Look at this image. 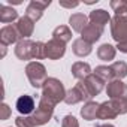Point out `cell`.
<instances>
[{"label": "cell", "mask_w": 127, "mask_h": 127, "mask_svg": "<svg viewBox=\"0 0 127 127\" xmlns=\"http://www.w3.org/2000/svg\"><path fill=\"white\" fill-rule=\"evenodd\" d=\"M72 75L78 79V81H84L87 76H90L93 72H91V66L85 61H76L72 64V69H70Z\"/></svg>", "instance_id": "obj_16"}, {"label": "cell", "mask_w": 127, "mask_h": 127, "mask_svg": "<svg viewBox=\"0 0 127 127\" xmlns=\"http://www.w3.org/2000/svg\"><path fill=\"white\" fill-rule=\"evenodd\" d=\"M52 39H57L63 43H67L72 40V30L67 26H58L52 32Z\"/></svg>", "instance_id": "obj_22"}, {"label": "cell", "mask_w": 127, "mask_h": 127, "mask_svg": "<svg viewBox=\"0 0 127 127\" xmlns=\"http://www.w3.org/2000/svg\"><path fill=\"white\" fill-rule=\"evenodd\" d=\"M66 93L67 91L64 90V85H63V82L60 79H57V78H48L45 81V84L42 85L40 99L55 106L60 102H64Z\"/></svg>", "instance_id": "obj_1"}, {"label": "cell", "mask_w": 127, "mask_h": 127, "mask_svg": "<svg viewBox=\"0 0 127 127\" xmlns=\"http://www.w3.org/2000/svg\"><path fill=\"white\" fill-rule=\"evenodd\" d=\"M15 106H17V111L21 115H24V117L32 115L34 112V99L32 96H29V94H23V96H20L17 99Z\"/></svg>", "instance_id": "obj_12"}, {"label": "cell", "mask_w": 127, "mask_h": 127, "mask_svg": "<svg viewBox=\"0 0 127 127\" xmlns=\"http://www.w3.org/2000/svg\"><path fill=\"white\" fill-rule=\"evenodd\" d=\"M11 117V108L6 103H2V108H0V120L5 121Z\"/></svg>", "instance_id": "obj_31"}, {"label": "cell", "mask_w": 127, "mask_h": 127, "mask_svg": "<svg viewBox=\"0 0 127 127\" xmlns=\"http://www.w3.org/2000/svg\"><path fill=\"white\" fill-rule=\"evenodd\" d=\"M33 49H34V42L30 40V39H21L17 46H15V55L23 60V61H27V60H32L33 58Z\"/></svg>", "instance_id": "obj_8"}, {"label": "cell", "mask_w": 127, "mask_h": 127, "mask_svg": "<svg viewBox=\"0 0 127 127\" xmlns=\"http://www.w3.org/2000/svg\"><path fill=\"white\" fill-rule=\"evenodd\" d=\"M111 34H112V39L117 42V45L127 42V18L126 17L115 15L111 20Z\"/></svg>", "instance_id": "obj_4"}, {"label": "cell", "mask_w": 127, "mask_h": 127, "mask_svg": "<svg viewBox=\"0 0 127 127\" xmlns=\"http://www.w3.org/2000/svg\"><path fill=\"white\" fill-rule=\"evenodd\" d=\"M88 18H90V21L93 23V24H97V26H100V27H105L108 23H111V15H109V12H106L105 9H96V11H91L90 12V15H88Z\"/></svg>", "instance_id": "obj_17"}, {"label": "cell", "mask_w": 127, "mask_h": 127, "mask_svg": "<svg viewBox=\"0 0 127 127\" xmlns=\"http://www.w3.org/2000/svg\"><path fill=\"white\" fill-rule=\"evenodd\" d=\"M54 115V105L45 102V100H39V106L36 108V111L30 115V121L33 123L34 127H39V126H43L46 124Z\"/></svg>", "instance_id": "obj_3"}, {"label": "cell", "mask_w": 127, "mask_h": 127, "mask_svg": "<svg viewBox=\"0 0 127 127\" xmlns=\"http://www.w3.org/2000/svg\"><path fill=\"white\" fill-rule=\"evenodd\" d=\"M106 94L109 99H118V97H127V85L121 79H114L108 82L106 85Z\"/></svg>", "instance_id": "obj_10"}, {"label": "cell", "mask_w": 127, "mask_h": 127, "mask_svg": "<svg viewBox=\"0 0 127 127\" xmlns=\"http://www.w3.org/2000/svg\"><path fill=\"white\" fill-rule=\"evenodd\" d=\"M93 97L90 96L88 90L85 88L84 82L79 81L75 87H72L67 93H66V97H64V102L67 105H76L79 102H90Z\"/></svg>", "instance_id": "obj_5"}, {"label": "cell", "mask_w": 127, "mask_h": 127, "mask_svg": "<svg viewBox=\"0 0 127 127\" xmlns=\"http://www.w3.org/2000/svg\"><path fill=\"white\" fill-rule=\"evenodd\" d=\"M115 79H123L127 76V63L126 61H115L114 64L111 66Z\"/></svg>", "instance_id": "obj_25"}, {"label": "cell", "mask_w": 127, "mask_h": 127, "mask_svg": "<svg viewBox=\"0 0 127 127\" xmlns=\"http://www.w3.org/2000/svg\"><path fill=\"white\" fill-rule=\"evenodd\" d=\"M111 8L115 12V15L127 18V0H112Z\"/></svg>", "instance_id": "obj_26"}, {"label": "cell", "mask_w": 127, "mask_h": 127, "mask_svg": "<svg viewBox=\"0 0 127 127\" xmlns=\"http://www.w3.org/2000/svg\"><path fill=\"white\" fill-rule=\"evenodd\" d=\"M21 40V36L17 30L15 26L9 24V26H5L0 30V43L2 45H12V43H18Z\"/></svg>", "instance_id": "obj_9"}, {"label": "cell", "mask_w": 127, "mask_h": 127, "mask_svg": "<svg viewBox=\"0 0 127 127\" xmlns=\"http://www.w3.org/2000/svg\"><path fill=\"white\" fill-rule=\"evenodd\" d=\"M18 20H20L18 12H17L14 8L6 6V5L0 6V21H2L3 24H8V26H9V23L18 21Z\"/></svg>", "instance_id": "obj_21"}, {"label": "cell", "mask_w": 127, "mask_h": 127, "mask_svg": "<svg viewBox=\"0 0 127 127\" xmlns=\"http://www.w3.org/2000/svg\"><path fill=\"white\" fill-rule=\"evenodd\" d=\"M78 5H79V2H60V6L61 8H69V9L76 8Z\"/></svg>", "instance_id": "obj_32"}, {"label": "cell", "mask_w": 127, "mask_h": 127, "mask_svg": "<svg viewBox=\"0 0 127 127\" xmlns=\"http://www.w3.org/2000/svg\"><path fill=\"white\" fill-rule=\"evenodd\" d=\"M115 54H117V49L111 43H103L97 48V57L102 61H112L115 58Z\"/></svg>", "instance_id": "obj_23"}, {"label": "cell", "mask_w": 127, "mask_h": 127, "mask_svg": "<svg viewBox=\"0 0 127 127\" xmlns=\"http://www.w3.org/2000/svg\"><path fill=\"white\" fill-rule=\"evenodd\" d=\"M26 75H27L32 87H34V88H42V85L48 79L46 69L39 61H30L29 63L26 66Z\"/></svg>", "instance_id": "obj_2"}, {"label": "cell", "mask_w": 127, "mask_h": 127, "mask_svg": "<svg viewBox=\"0 0 127 127\" xmlns=\"http://www.w3.org/2000/svg\"><path fill=\"white\" fill-rule=\"evenodd\" d=\"M84 3H87V5H94V3H97V0H85Z\"/></svg>", "instance_id": "obj_35"}, {"label": "cell", "mask_w": 127, "mask_h": 127, "mask_svg": "<svg viewBox=\"0 0 127 127\" xmlns=\"http://www.w3.org/2000/svg\"><path fill=\"white\" fill-rule=\"evenodd\" d=\"M93 73H96V75H97L100 79H103L106 84L115 79V76H114V72H112L111 66H97V67L94 69V72H93Z\"/></svg>", "instance_id": "obj_24"}, {"label": "cell", "mask_w": 127, "mask_h": 127, "mask_svg": "<svg viewBox=\"0 0 127 127\" xmlns=\"http://www.w3.org/2000/svg\"><path fill=\"white\" fill-rule=\"evenodd\" d=\"M99 105H100V103H97V102H93V100H90V102H85L84 108L81 109V117H82L84 120H87V121H93V120H96V118H97Z\"/></svg>", "instance_id": "obj_20"}, {"label": "cell", "mask_w": 127, "mask_h": 127, "mask_svg": "<svg viewBox=\"0 0 127 127\" xmlns=\"http://www.w3.org/2000/svg\"><path fill=\"white\" fill-rule=\"evenodd\" d=\"M97 127H115L114 124H109V123H105V124H99Z\"/></svg>", "instance_id": "obj_33"}, {"label": "cell", "mask_w": 127, "mask_h": 127, "mask_svg": "<svg viewBox=\"0 0 127 127\" xmlns=\"http://www.w3.org/2000/svg\"><path fill=\"white\" fill-rule=\"evenodd\" d=\"M5 55H6V45H2V57H5Z\"/></svg>", "instance_id": "obj_34"}, {"label": "cell", "mask_w": 127, "mask_h": 127, "mask_svg": "<svg viewBox=\"0 0 127 127\" xmlns=\"http://www.w3.org/2000/svg\"><path fill=\"white\" fill-rule=\"evenodd\" d=\"M51 5L49 0H46V2H39V0H32V2L29 3L27 9H26V17H29L33 23L39 21L45 12V9Z\"/></svg>", "instance_id": "obj_7"}, {"label": "cell", "mask_w": 127, "mask_h": 127, "mask_svg": "<svg viewBox=\"0 0 127 127\" xmlns=\"http://www.w3.org/2000/svg\"><path fill=\"white\" fill-rule=\"evenodd\" d=\"M15 27H17V30H18V33H20V36H21V39H29L32 34H33V32H34V23L29 18V17H21L18 21H17V24H15Z\"/></svg>", "instance_id": "obj_14"}, {"label": "cell", "mask_w": 127, "mask_h": 127, "mask_svg": "<svg viewBox=\"0 0 127 127\" xmlns=\"http://www.w3.org/2000/svg\"><path fill=\"white\" fill-rule=\"evenodd\" d=\"M117 117H118V114H117V111L114 109V106L111 105L109 100L99 105V111H97V118L99 120H114Z\"/></svg>", "instance_id": "obj_19"}, {"label": "cell", "mask_w": 127, "mask_h": 127, "mask_svg": "<svg viewBox=\"0 0 127 127\" xmlns=\"http://www.w3.org/2000/svg\"><path fill=\"white\" fill-rule=\"evenodd\" d=\"M8 3H11V5H12V3H14V5H20L21 2H20V0H15V2H12V0H8Z\"/></svg>", "instance_id": "obj_36"}, {"label": "cell", "mask_w": 127, "mask_h": 127, "mask_svg": "<svg viewBox=\"0 0 127 127\" xmlns=\"http://www.w3.org/2000/svg\"><path fill=\"white\" fill-rule=\"evenodd\" d=\"M82 82H84V85H85V88L88 90V93H90L91 97L100 94V91L103 90V87H105V84H106V82H105L103 79H100L96 73H91V75L87 76Z\"/></svg>", "instance_id": "obj_11"}, {"label": "cell", "mask_w": 127, "mask_h": 127, "mask_svg": "<svg viewBox=\"0 0 127 127\" xmlns=\"http://www.w3.org/2000/svg\"><path fill=\"white\" fill-rule=\"evenodd\" d=\"M61 127H79V123L73 115H64L61 120Z\"/></svg>", "instance_id": "obj_29"}, {"label": "cell", "mask_w": 127, "mask_h": 127, "mask_svg": "<svg viewBox=\"0 0 127 127\" xmlns=\"http://www.w3.org/2000/svg\"><path fill=\"white\" fill-rule=\"evenodd\" d=\"M15 126L17 127H34L33 123L30 121V117H24V115H20L15 118Z\"/></svg>", "instance_id": "obj_30"}, {"label": "cell", "mask_w": 127, "mask_h": 127, "mask_svg": "<svg viewBox=\"0 0 127 127\" xmlns=\"http://www.w3.org/2000/svg\"><path fill=\"white\" fill-rule=\"evenodd\" d=\"M33 58L40 60V58H46L45 57V43L37 40L34 42V49H33Z\"/></svg>", "instance_id": "obj_28"}, {"label": "cell", "mask_w": 127, "mask_h": 127, "mask_svg": "<svg viewBox=\"0 0 127 127\" xmlns=\"http://www.w3.org/2000/svg\"><path fill=\"white\" fill-rule=\"evenodd\" d=\"M102 34H103V27L90 23V24L85 27V30L81 33V39H84L85 42H88V43L93 45V43H96V42L102 37Z\"/></svg>", "instance_id": "obj_13"}, {"label": "cell", "mask_w": 127, "mask_h": 127, "mask_svg": "<svg viewBox=\"0 0 127 127\" xmlns=\"http://www.w3.org/2000/svg\"><path fill=\"white\" fill-rule=\"evenodd\" d=\"M66 54V43L57 39H51L45 43V57L49 60H58Z\"/></svg>", "instance_id": "obj_6"}, {"label": "cell", "mask_w": 127, "mask_h": 127, "mask_svg": "<svg viewBox=\"0 0 127 127\" xmlns=\"http://www.w3.org/2000/svg\"><path fill=\"white\" fill-rule=\"evenodd\" d=\"M72 51H73V54L78 55V57H87V55L91 54L93 45L88 43V42H85L84 39L79 37V39L73 40V43H72Z\"/></svg>", "instance_id": "obj_18"}, {"label": "cell", "mask_w": 127, "mask_h": 127, "mask_svg": "<svg viewBox=\"0 0 127 127\" xmlns=\"http://www.w3.org/2000/svg\"><path fill=\"white\" fill-rule=\"evenodd\" d=\"M111 105L114 106V109L117 111L118 115H124L127 114V97H118V99H109Z\"/></svg>", "instance_id": "obj_27"}, {"label": "cell", "mask_w": 127, "mask_h": 127, "mask_svg": "<svg viewBox=\"0 0 127 127\" xmlns=\"http://www.w3.org/2000/svg\"><path fill=\"white\" fill-rule=\"evenodd\" d=\"M88 17L85 14H81V12H76V14H72L70 18H69V26L73 32L76 33H82L85 30V27L90 24L88 23Z\"/></svg>", "instance_id": "obj_15"}]
</instances>
